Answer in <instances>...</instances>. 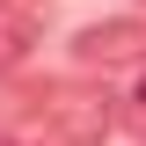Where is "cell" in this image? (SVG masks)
Instances as JSON below:
<instances>
[{"instance_id":"cell-4","label":"cell","mask_w":146,"mask_h":146,"mask_svg":"<svg viewBox=\"0 0 146 146\" xmlns=\"http://www.w3.org/2000/svg\"><path fill=\"white\" fill-rule=\"evenodd\" d=\"M124 117H131V124L146 131V73H139V88H131V102H124Z\"/></svg>"},{"instance_id":"cell-1","label":"cell","mask_w":146,"mask_h":146,"mask_svg":"<svg viewBox=\"0 0 146 146\" xmlns=\"http://www.w3.org/2000/svg\"><path fill=\"white\" fill-rule=\"evenodd\" d=\"M36 124H51V139L95 146L110 124H117V110H110V95H95V88H44L36 95Z\"/></svg>"},{"instance_id":"cell-2","label":"cell","mask_w":146,"mask_h":146,"mask_svg":"<svg viewBox=\"0 0 146 146\" xmlns=\"http://www.w3.org/2000/svg\"><path fill=\"white\" fill-rule=\"evenodd\" d=\"M139 51H146V22H95V29L73 36L80 66H117V58H139Z\"/></svg>"},{"instance_id":"cell-3","label":"cell","mask_w":146,"mask_h":146,"mask_svg":"<svg viewBox=\"0 0 146 146\" xmlns=\"http://www.w3.org/2000/svg\"><path fill=\"white\" fill-rule=\"evenodd\" d=\"M29 44H36V15L22 0H0V66H22Z\"/></svg>"},{"instance_id":"cell-5","label":"cell","mask_w":146,"mask_h":146,"mask_svg":"<svg viewBox=\"0 0 146 146\" xmlns=\"http://www.w3.org/2000/svg\"><path fill=\"white\" fill-rule=\"evenodd\" d=\"M7 146H51V139H7Z\"/></svg>"}]
</instances>
